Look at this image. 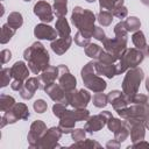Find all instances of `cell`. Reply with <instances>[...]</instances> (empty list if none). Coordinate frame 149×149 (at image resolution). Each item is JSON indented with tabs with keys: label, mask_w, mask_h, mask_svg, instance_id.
Masks as SVG:
<instances>
[{
	"label": "cell",
	"mask_w": 149,
	"mask_h": 149,
	"mask_svg": "<svg viewBox=\"0 0 149 149\" xmlns=\"http://www.w3.org/2000/svg\"><path fill=\"white\" fill-rule=\"evenodd\" d=\"M118 114L123 120H128V119H143V120H146L147 116L149 115V102L133 104L132 106H127V107L118 111Z\"/></svg>",
	"instance_id": "cell-6"
},
{
	"label": "cell",
	"mask_w": 149,
	"mask_h": 149,
	"mask_svg": "<svg viewBox=\"0 0 149 149\" xmlns=\"http://www.w3.org/2000/svg\"><path fill=\"white\" fill-rule=\"evenodd\" d=\"M144 125H146V128H147V129H149V115L147 116V119H146V122H144Z\"/></svg>",
	"instance_id": "cell-54"
},
{
	"label": "cell",
	"mask_w": 149,
	"mask_h": 149,
	"mask_svg": "<svg viewBox=\"0 0 149 149\" xmlns=\"http://www.w3.org/2000/svg\"><path fill=\"white\" fill-rule=\"evenodd\" d=\"M144 102H148V97L142 93H136L129 100V104H144Z\"/></svg>",
	"instance_id": "cell-48"
},
{
	"label": "cell",
	"mask_w": 149,
	"mask_h": 149,
	"mask_svg": "<svg viewBox=\"0 0 149 149\" xmlns=\"http://www.w3.org/2000/svg\"><path fill=\"white\" fill-rule=\"evenodd\" d=\"M129 148H147V149H149V142L142 140V141H139V142L133 143L132 146L128 147V149H129Z\"/></svg>",
	"instance_id": "cell-52"
},
{
	"label": "cell",
	"mask_w": 149,
	"mask_h": 149,
	"mask_svg": "<svg viewBox=\"0 0 149 149\" xmlns=\"http://www.w3.org/2000/svg\"><path fill=\"white\" fill-rule=\"evenodd\" d=\"M106 148H107V149H118V148H120V142L116 141L115 139L109 140V141L106 143Z\"/></svg>",
	"instance_id": "cell-53"
},
{
	"label": "cell",
	"mask_w": 149,
	"mask_h": 149,
	"mask_svg": "<svg viewBox=\"0 0 149 149\" xmlns=\"http://www.w3.org/2000/svg\"><path fill=\"white\" fill-rule=\"evenodd\" d=\"M7 23L13 29L17 30L23 24V16H22V14L20 12H12V13H9V15L7 17Z\"/></svg>",
	"instance_id": "cell-29"
},
{
	"label": "cell",
	"mask_w": 149,
	"mask_h": 149,
	"mask_svg": "<svg viewBox=\"0 0 149 149\" xmlns=\"http://www.w3.org/2000/svg\"><path fill=\"white\" fill-rule=\"evenodd\" d=\"M13 78L12 76V70L10 68H2L1 70V87H6L8 84H10V79Z\"/></svg>",
	"instance_id": "cell-41"
},
{
	"label": "cell",
	"mask_w": 149,
	"mask_h": 149,
	"mask_svg": "<svg viewBox=\"0 0 149 149\" xmlns=\"http://www.w3.org/2000/svg\"><path fill=\"white\" fill-rule=\"evenodd\" d=\"M114 35L121 40H128V31L125 27V21H120L114 27Z\"/></svg>",
	"instance_id": "cell-38"
},
{
	"label": "cell",
	"mask_w": 149,
	"mask_h": 149,
	"mask_svg": "<svg viewBox=\"0 0 149 149\" xmlns=\"http://www.w3.org/2000/svg\"><path fill=\"white\" fill-rule=\"evenodd\" d=\"M127 41L128 40H121L118 37L114 38H105L102 41V47L105 49V51L109 52L111 55L115 56L118 59L121 57L122 52L127 49Z\"/></svg>",
	"instance_id": "cell-11"
},
{
	"label": "cell",
	"mask_w": 149,
	"mask_h": 149,
	"mask_svg": "<svg viewBox=\"0 0 149 149\" xmlns=\"http://www.w3.org/2000/svg\"><path fill=\"white\" fill-rule=\"evenodd\" d=\"M130 126V140L133 143L144 140L146 136V120L143 119H128L127 120Z\"/></svg>",
	"instance_id": "cell-13"
},
{
	"label": "cell",
	"mask_w": 149,
	"mask_h": 149,
	"mask_svg": "<svg viewBox=\"0 0 149 149\" xmlns=\"http://www.w3.org/2000/svg\"><path fill=\"white\" fill-rule=\"evenodd\" d=\"M3 13H5V7H3V5H1V12H0V16H2V15H3Z\"/></svg>",
	"instance_id": "cell-56"
},
{
	"label": "cell",
	"mask_w": 149,
	"mask_h": 149,
	"mask_svg": "<svg viewBox=\"0 0 149 149\" xmlns=\"http://www.w3.org/2000/svg\"><path fill=\"white\" fill-rule=\"evenodd\" d=\"M143 59H144L143 51H141L136 48H127L122 52L119 61L116 62L118 74H121L129 69L139 66L143 62Z\"/></svg>",
	"instance_id": "cell-5"
},
{
	"label": "cell",
	"mask_w": 149,
	"mask_h": 149,
	"mask_svg": "<svg viewBox=\"0 0 149 149\" xmlns=\"http://www.w3.org/2000/svg\"><path fill=\"white\" fill-rule=\"evenodd\" d=\"M23 1H26V2H29V1H31V0H23Z\"/></svg>",
	"instance_id": "cell-60"
},
{
	"label": "cell",
	"mask_w": 149,
	"mask_h": 149,
	"mask_svg": "<svg viewBox=\"0 0 149 149\" xmlns=\"http://www.w3.org/2000/svg\"><path fill=\"white\" fill-rule=\"evenodd\" d=\"M92 37H94L97 41L102 42V41L106 38V34H105L104 29H102L100 26H98V27L94 28V31H93V36H92Z\"/></svg>",
	"instance_id": "cell-49"
},
{
	"label": "cell",
	"mask_w": 149,
	"mask_h": 149,
	"mask_svg": "<svg viewBox=\"0 0 149 149\" xmlns=\"http://www.w3.org/2000/svg\"><path fill=\"white\" fill-rule=\"evenodd\" d=\"M146 90L149 92V78H147V80H146Z\"/></svg>",
	"instance_id": "cell-55"
},
{
	"label": "cell",
	"mask_w": 149,
	"mask_h": 149,
	"mask_svg": "<svg viewBox=\"0 0 149 149\" xmlns=\"http://www.w3.org/2000/svg\"><path fill=\"white\" fill-rule=\"evenodd\" d=\"M113 115H112V113L109 111H102V112H100L97 115L90 116L86 120V123L84 126V129L86 130V133H90V134L95 133V132H99V130H101L107 125V121Z\"/></svg>",
	"instance_id": "cell-7"
},
{
	"label": "cell",
	"mask_w": 149,
	"mask_h": 149,
	"mask_svg": "<svg viewBox=\"0 0 149 149\" xmlns=\"http://www.w3.org/2000/svg\"><path fill=\"white\" fill-rule=\"evenodd\" d=\"M43 91L50 97L51 100H54L55 102H64V98H65V91L62 88V86L59 84H56L55 81L51 84H48L47 86H44Z\"/></svg>",
	"instance_id": "cell-19"
},
{
	"label": "cell",
	"mask_w": 149,
	"mask_h": 149,
	"mask_svg": "<svg viewBox=\"0 0 149 149\" xmlns=\"http://www.w3.org/2000/svg\"><path fill=\"white\" fill-rule=\"evenodd\" d=\"M63 133L59 129V127H51L49 128L41 141L37 144V149H54V148H61V144H58V141L61 140Z\"/></svg>",
	"instance_id": "cell-8"
},
{
	"label": "cell",
	"mask_w": 149,
	"mask_h": 149,
	"mask_svg": "<svg viewBox=\"0 0 149 149\" xmlns=\"http://www.w3.org/2000/svg\"><path fill=\"white\" fill-rule=\"evenodd\" d=\"M143 77H144V72L139 66L126 71L125 78L122 80V92L126 95L128 102L136 93H139L140 84H141Z\"/></svg>",
	"instance_id": "cell-4"
},
{
	"label": "cell",
	"mask_w": 149,
	"mask_h": 149,
	"mask_svg": "<svg viewBox=\"0 0 149 149\" xmlns=\"http://www.w3.org/2000/svg\"><path fill=\"white\" fill-rule=\"evenodd\" d=\"M98 61H101V62H105V63H116L119 59H118L115 56H113V55H111L109 52H107V51L104 50Z\"/></svg>",
	"instance_id": "cell-47"
},
{
	"label": "cell",
	"mask_w": 149,
	"mask_h": 149,
	"mask_svg": "<svg viewBox=\"0 0 149 149\" xmlns=\"http://www.w3.org/2000/svg\"><path fill=\"white\" fill-rule=\"evenodd\" d=\"M34 35L37 40H48V41H54L57 37V31L55 28L50 27L47 23H38L34 28Z\"/></svg>",
	"instance_id": "cell-15"
},
{
	"label": "cell",
	"mask_w": 149,
	"mask_h": 149,
	"mask_svg": "<svg viewBox=\"0 0 149 149\" xmlns=\"http://www.w3.org/2000/svg\"><path fill=\"white\" fill-rule=\"evenodd\" d=\"M12 111L14 112V114L16 115V118L19 120H27L29 118V115H30L28 106L26 104H23V102H16L13 106Z\"/></svg>",
	"instance_id": "cell-28"
},
{
	"label": "cell",
	"mask_w": 149,
	"mask_h": 149,
	"mask_svg": "<svg viewBox=\"0 0 149 149\" xmlns=\"http://www.w3.org/2000/svg\"><path fill=\"white\" fill-rule=\"evenodd\" d=\"M87 2H94V1H97V0H86Z\"/></svg>",
	"instance_id": "cell-59"
},
{
	"label": "cell",
	"mask_w": 149,
	"mask_h": 149,
	"mask_svg": "<svg viewBox=\"0 0 149 149\" xmlns=\"http://www.w3.org/2000/svg\"><path fill=\"white\" fill-rule=\"evenodd\" d=\"M23 58L33 74H40L49 66L50 56L41 42H34L23 51Z\"/></svg>",
	"instance_id": "cell-1"
},
{
	"label": "cell",
	"mask_w": 149,
	"mask_h": 149,
	"mask_svg": "<svg viewBox=\"0 0 149 149\" xmlns=\"http://www.w3.org/2000/svg\"><path fill=\"white\" fill-rule=\"evenodd\" d=\"M71 44H72V37H71V36H68V37H59V38H56V40L51 41L50 48H51V50H52L56 55L61 56V55L65 54V52L69 50V48L71 47Z\"/></svg>",
	"instance_id": "cell-21"
},
{
	"label": "cell",
	"mask_w": 149,
	"mask_h": 149,
	"mask_svg": "<svg viewBox=\"0 0 149 149\" xmlns=\"http://www.w3.org/2000/svg\"><path fill=\"white\" fill-rule=\"evenodd\" d=\"M132 42L133 44L135 45L136 49L143 51L147 49V41H146V37H144V34L143 31L141 30H137V31H134L133 35H132Z\"/></svg>",
	"instance_id": "cell-26"
},
{
	"label": "cell",
	"mask_w": 149,
	"mask_h": 149,
	"mask_svg": "<svg viewBox=\"0 0 149 149\" xmlns=\"http://www.w3.org/2000/svg\"><path fill=\"white\" fill-rule=\"evenodd\" d=\"M84 50H85V55L88 56L90 58L94 59V61H98L99 57L101 56L102 51H104L100 45L95 44V43H90L87 47L84 48Z\"/></svg>",
	"instance_id": "cell-30"
},
{
	"label": "cell",
	"mask_w": 149,
	"mask_h": 149,
	"mask_svg": "<svg viewBox=\"0 0 149 149\" xmlns=\"http://www.w3.org/2000/svg\"><path fill=\"white\" fill-rule=\"evenodd\" d=\"M107 97H108V102L112 105V107L114 108L115 112H118L129 105V102L122 91L113 90L107 94Z\"/></svg>",
	"instance_id": "cell-16"
},
{
	"label": "cell",
	"mask_w": 149,
	"mask_h": 149,
	"mask_svg": "<svg viewBox=\"0 0 149 149\" xmlns=\"http://www.w3.org/2000/svg\"><path fill=\"white\" fill-rule=\"evenodd\" d=\"M141 2L143 5H146V6H149V0H141Z\"/></svg>",
	"instance_id": "cell-57"
},
{
	"label": "cell",
	"mask_w": 149,
	"mask_h": 149,
	"mask_svg": "<svg viewBox=\"0 0 149 149\" xmlns=\"http://www.w3.org/2000/svg\"><path fill=\"white\" fill-rule=\"evenodd\" d=\"M33 107H34V111H35L36 113L42 114V113H44V112L47 111V108H48V104H47V101L43 100V99H37V100L34 101Z\"/></svg>",
	"instance_id": "cell-43"
},
{
	"label": "cell",
	"mask_w": 149,
	"mask_h": 149,
	"mask_svg": "<svg viewBox=\"0 0 149 149\" xmlns=\"http://www.w3.org/2000/svg\"><path fill=\"white\" fill-rule=\"evenodd\" d=\"M15 104H16L15 99L12 95H7V94L0 95V108L2 112H7V111L12 109Z\"/></svg>",
	"instance_id": "cell-34"
},
{
	"label": "cell",
	"mask_w": 149,
	"mask_h": 149,
	"mask_svg": "<svg viewBox=\"0 0 149 149\" xmlns=\"http://www.w3.org/2000/svg\"><path fill=\"white\" fill-rule=\"evenodd\" d=\"M70 147H74V148H81V147H90V148H101V144L94 140L91 139H84L81 141H77L73 142Z\"/></svg>",
	"instance_id": "cell-37"
},
{
	"label": "cell",
	"mask_w": 149,
	"mask_h": 149,
	"mask_svg": "<svg viewBox=\"0 0 149 149\" xmlns=\"http://www.w3.org/2000/svg\"><path fill=\"white\" fill-rule=\"evenodd\" d=\"M80 76H81L85 87L94 93L104 92L107 87V83L102 79V77H99V74L95 70V61L94 59L86 63V65L83 66V69L80 71Z\"/></svg>",
	"instance_id": "cell-3"
},
{
	"label": "cell",
	"mask_w": 149,
	"mask_h": 149,
	"mask_svg": "<svg viewBox=\"0 0 149 149\" xmlns=\"http://www.w3.org/2000/svg\"><path fill=\"white\" fill-rule=\"evenodd\" d=\"M54 14L57 17L65 16L68 13V0H55L52 5Z\"/></svg>",
	"instance_id": "cell-31"
},
{
	"label": "cell",
	"mask_w": 149,
	"mask_h": 149,
	"mask_svg": "<svg viewBox=\"0 0 149 149\" xmlns=\"http://www.w3.org/2000/svg\"><path fill=\"white\" fill-rule=\"evenodd\" d=\"M57 68H58V84L62 86V88L65 92L76 90L77 79L70 72L69 68L66 65H64V64H59Z\"/></svg>",
	"instance_id": "cell-10"
},
{
	"label": "cell",
	"mask_w": 149,
	"mask_h": 149,
	"mask_svg": "<svg viewBox=\"0 0 149 149\" xmlns=\"http://www.w3.org/2000/svg\"><path fill=\"white\" fill-rule=\"evenodd\" d=\"M125 27L127 29V31L129 33H134V31H137L140 30V27H141V21L139 17L136 16H129L127 17V20L125 21Z\"/></svg>",
	"instance_id": "cell-35"
},
{
	"label": "cell",
	"mask_w": 149,
	"mask_h": 149,
	"mask_svg": "<svg viewBox=\"0 0 149 149\" xmlns=\"http://www.w3.org/2000/svg\"><path fill=\"white\" fill-rule=\"evenodd\" d=\"M65 115H70L76 121H86L90 118V112L86 108H73V109H66Z\"/></svg>",
	"instance_id": "cell-25"
},
{
	"label": "cell",
	"mask_w": 149,
	"mask_h": 149,
	"mask_svg": "<svg viewBox=\"0 0 149 149\" xmlns=\"http://www.w3.org/2000/svg\"><path fill=\"white\" fill-rule=\"evenodd\" d=\"M47 130H48L47 125L42 120H35L30 125V128H29V132L27 135L29 147L30 148H37L38 142L41 141V139L43 137V135L45 134Z\"/></svg>",
	"instance_id": "cell-9"
},
{
	"label": "cell",
	"mask_w": 149,
	"mask_h": 149,
	"mask_svg": "<svg viewBox=\"0 0 149 149\" xmlns=\"http://www.w3.org/2000/svg\"><path fill=\"white\" fill-rule=\"evenodd\" d=\"M38 79H40V83H41V87L40 88L43 90L44 86H47L48 84H51L56 79H58V68L49 65L45 70H43L38 74Z\"/></svg>",
	"instance_id": "cell-18"
},
{
	"label": "cell",
	"mask_w": 149,
	"mask_h": 149,
	"mask_svg": "<svg viewBox=\"0 0 149 149\" xmlns=\"http://www.w3.org/2000/svg\"><path fill=\"white\" fill-rule=\"evenodd\" d=\"M15 29H13L8 23H5V24H2V27H1V37H0V43L1 44H6V43H8L10 40H12V37L15 35Z\"/></svg>",
	"instance_id": "cell-32"
},
{
	"label": "cell",
	"mask_w": 149,
	"mask_h": 149,
	"mask_svg": "<svg viewBox=\"0 0 149 149\" xmlns=\"http://www.w3.org/2000/svg\"><path fill=\"white\" fill-rule=\"evenodd\" d=\"M41 87V83H40V79L38 77H29L24 84H23V87L21 88L20 91V95L22 99L24 100H29L34 97L35 92Z\"/></svg>",
	"instance_id": "cell-14"
},
{
	"label": "cell",
	"mask_w": 149,
	"mask_h": 149,
	"mask_svg": "<svg viewBox=\"0 0 149 149\" xmlns=\"http://www.w3.org/2000/svg\"><path fill=\"white\" fill-rule=\"evenodd\" d=\"M91 38H88V37H86V36H84L80 31H77L76 34H74V43L78 45V47H81V48H85V47H87L90 43H91V41H90Z\"/></svg>",
	"instance_id": "cell-42"
},
{
	"label": "cell",
	"mask_w": 149,
	"mask_h": 149,
	"mask_svg": "<svg viewBox=\"0 0 149 149\" xmlns=\"http://www.w3.org/2000/svg\"><path fill=\"white\" fill-rule=\"evenodd\" d=\"M93 105L98 108H104L107 104H108V97L107 94L102 93V92H97L94 95H93Z\"/></svg>",
	"instance_id": "cell-36"
},
{
	"label": "cell",
	"mask_w": 149,
	"mask_h": 149,
	"mask_svg": "<svg viewBox=\"0 0 149 149\" xmlns=\"http://www.w3.org/2000/svg\"><path fill=\"white\" fill-rule=\"evenodd\" d=\"M10 70H12V76H13V78L16 79V80L26 81V80L29 78L28 76H29L30 70H29L28 65H27L24 62H22V61L15 62V63L10 66Z\"/></svg>",
	"instance_id": "cell-20"
},
{
	"label": "cell",
	"mask_w": 149,
	"mask_h": 149,
	"mask_svg": "<svg viewBox=\"0 0 149 149\" xmlns=\"http://www.w3.org/2000/svg\"><path fill=\"white\" fill-rule=\"evenodd\" d=\"M23 84H24V81H21V80H16V79H14L12 83H10V88L13 90V91H21V88L23 87Z\"/></svg>",
	"instance_id": "cell-51"
},
{
	"label": "cell",
	"mask_w": 149,
	"mask_h": 149,
	"mask_svg": "<svg viewBox=\"0 0 149 149\" xmlns=\"http://www.w3.org/2000/svg\"><path fill=\"white\" fill-rule=\"evenodd\" d=\"M113 14L109 10H100L97 15V21L102 27H108L113 21Z\"/></svg>",
	"instance_id": "cell-33"
},
{
	"label": "cell",
	"mask_w": 149,
	"mask_h": 149,
	"mask_svg": "<svg viewBox=\"0 0 149 149\" xmlns=\"http://www.w3.org/2000/svg\"><path fill=\"white\" fill-rule=\"evenodd\" d=\"M66 109H68V105H65L64 102H55V105L52 106V113L58 119H61L65 115Z\"/></svg>",
	"instance_id": "cell-40"
},
{
	"label": "cell",
	"mask_w": 149,
	"mask_h": 149,
	"mask_svg": "<svg viewBox=\"0 0 149 149\" xmlns=\"http://www.w3.org/2000/svg\"><path fill=\"white\" fill-rule=\"evenodd\" d=\"M85 136H86V130L83 129V128H76V129H73L71 132V137H72V140L74 142L84 140Z\"/></svg>",
	"instance_id": "cell-46"
},
{
	"label": "cell",
	"mask_w": 149,
	"mask_h": 149,
	"mask_svg": "<svg viewBox=\"0 0 149 149\" xmlns=\"http://www.w3.org/2000/svg\"><path fill=\"white\" fill-rule=\"evenodd\" d=\"M0 58H1V63H2V64H6L7 62H9L10 58H12V52H10V50H8V49L1 50V52H0Z\"/></svg>",
	"instance_id": "cell-50"
},
{
	"label": "cell",
	"mask_w": 149,
	"mask_h": 149,
	"mask_svg": "<svg viewBox=\"0 0 149 149\" xmlns=\"http://www.w3.org/2000/svg\"><path fill=\"white\" fill-rule=\"evenodd\" d=\"M97 20V16L90 9L81 8L80 6H76L71 14V22L72 24L80 31L84 36L91 38L93 36L94 31V22Z\"/></svg>",
	"instance_id": "cell-2"
},
{
	"label": "cell",
	"mask_w": 149,
	"mask_h": 149,
	"mask_svg": "<svg viewBox=\"0 0 149 149\" xmlns=\"http://www.w3.org/2000/svg\"><path fill=\"white\" fill-rule=\"evenodd\" d=\"M34 14L43 22V23H49L54 20V9L51 7V5L48 2V1H44V0H41V1H37L35 5H34Z\"/></svg>",
	"instance_id": "cell-12"
},
{
	"label": "cell",
	"mask_w": 149,
	"mask_h": 149,
	"mask_svg": "<svg viewBox=\"0 0 149 149\" xmlns=\"http://www.w3.org/2000/svg\"><path fill=\"white\" fill-rule=\"evenodd\" d=\"M146 52H147V55H148V56H149V45H148V47H147V49H146Z\"/></svg>",
	"instance_id": "cell-58"
},
{
	"label": "cell",
	"mask_w": 149,
	"mask_h": 149,
	"mask_svg": "<svg viewBox=\"0 0 149 149\" xmlns=\"http://www.w3.org/2000/svg\"><path fill=\"white\" fill-rule=\"evenodd\" d=\"M122 122H123V121H121L120 119H118V118H113V116H112V118L107 121V125H106V126H107V128H108L112 133H115V132L122 126Z\"/></svg>",
	"instance_id": "cell-44"
},
{
	"label": "cell",
	"mask_w": 149,
	"mask_h": 149,
	"mask_svg": "<svg viewBox=\"0 0 149 149\" xmlns=\"http://www.w3.org/2000/svg\"><path fill=\"white\" fill-rule=\"evenodd\" d=\"M129 135H130V126H129L128 121L125 120L122 122V126L114 133V139L121 143V142H125Z\"/></svg>",
	"instance_id": "cell-27"
},
{
	"label": "cell",
	"mask_w": 149,
	"mask_h": 149,
	"mask_svg": "<svg viewBox=\"0 0 149 149\" xmlns=\"http://www.w3.org/2000/svg\"><path fill=\"white\" fill-rule=\"evenodd\" d=\"M16 121H19V119L16 118V115L14 114V112L12 109L7 111L3 113L2 118H1V128H3L6 125H9V123H15Z\"/></svg>",
	"instance_id": "cell-39"
},
{
	"label": "cell",
	"mask_w": 149,
	"mask_h": 149,
	"mask_svg": "<svg viewBox=\"0 0 149 149\" xmlns=\"http://www.w3.org/2000/svg\"><path fill=\"white\" fill-rule=\"evenodd\" d=\"M95 70L98 74L105 76L106 78L112 79L118 74L116 63H105L101 61H95Z\"/></svg>",
	"instance_id": "cell-22"
},
{
	"label": "cell",
	"mask_w": 149,
	"mask_h": 149,
	"mask_svg": "<svg viewBox=\"0 0 149 149\" xmlns=\"http://www.w3.org/2000/svg\"><path fill=\"white\" fill-rule=\"evenodd\" d=\"M55 29H56L59 37H68L71 34V28H70V24H69L68 20L65 19V16H62V17L57 19L56 24H55Z\"/></svg>",
	"instance_id": "cell-23"
},
{
	"label": "cell",
	"mask_w": 149,
	"mask_h": 149,
	"mask_svg": "<svg viewBox=\"0 0 149 149\" xmlns=\"http://www.w3.org/2000/svg\"><path fill=\"white\" fill-rule=\"evenodd\" d=\"M91 101V94L87 90L80 88L78 91L74 92L70 106H72L73 108H86V106L88 105V102Z\"/></svg>",
	"instance_id": "cell-17"
},
{
	"label": "cell",
	"mask_w": 149,
	"mask_h": 149,
	"mask_svg": "<svg viewBox=\"0 0 149 149\" xmlns=\"http://www.w3.org/2000/svg\"><path fill=\"white\" fill-rule=\"evenodd\" d=\"M76 120L73 118H71L70 115H64L63 118L59 119L58 122V127L62 130L63 134H69L74 129V125H76Z\"/></svg>",
	"instance_id": "cell-24"
},
{
	"label": "cell",
	"mask_w": 149,
	"mask_h": 149,
	"mask_svg": "<svg viewBox=\"0 0 149 149\" xmlns=\"http://www.w3.org/2000/svg\"><path fill=\"white\" fill-rule=\"evenodd\" d=\"M112 14H113V16H115L118 19H125L128 15V9H127V7L125 5H121V6L116 7V8H114L112 10Z\"/></svg>",
	"instance_id": "cell-45"
}]
</instances>
